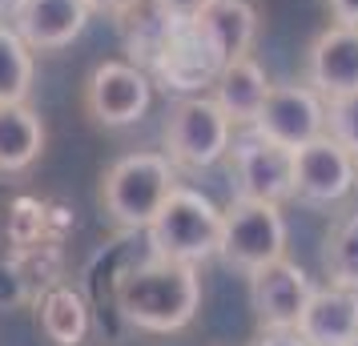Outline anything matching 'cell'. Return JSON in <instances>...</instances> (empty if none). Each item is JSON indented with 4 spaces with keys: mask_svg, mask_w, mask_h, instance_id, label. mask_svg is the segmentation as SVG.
<instances>
[{
    "mask_svg": "<svg viewBox=\"0 0 358 346\" xmlns=\"http://www.w3.org/2000/svg\"><path fill=\"white\" fill-rule=\"evenodd\" d=\"M36 77V52L20 41L13 24L0 20V105L8 101H29Z\"/></svg>",
    "mask_w": 358,
    "mask_h": 346,
    "instance_id": "19",
    "label": "cell"
},
{
    "mask_svg": "<svg viewBox=\"0 0 358 346\" xmlns=\"http://www.w3.org/2000/svg\"><path fill=\"white\" fill-rule=\"evenodd\" d=\"M346 346H358V334H355V338H350V343H346Z\"/></svg>",
    "mask_w": 358,
    "mask_h": 346,
    "instance_id": "28",
    "label": "cell"
},
{
    "mask_svg": "<svg viewBox=\"0 0 358 346\" xmlns=\"http://www.w3.org/2000/svg\"><path fill=\"white\" fill-rule=\"evenodd\" d=\"M234 125L217 109V101L197 93V97H178V105L165 117V157L173 169H210L229 153Z\"/></svg>",
    "mask_w": 358,
    "mask_h": 346,
    "instance_id": "5",
    "label": "cell"
},
{
    "mask_svg": "<svg viewBox=\"0 0 358 346\" xmlns=\"http://www.w3.org/2000/svg\"><path fill=\"white\" fill-rule=\"evenodd\" d=\"M229 173L238 182V198L282 201L294 198V149L266 141L262 133L245 129L238 141H229Z\"/></svg>",
    "mask_w": 358,
    "mask_h": 346,
    "instance_id": "8",
    "label": "cell"
},
{
    "mask_svg": "<svg viewBox=\"0 0 358 346\" xmlns=\"http://www.w3.org/2000/svg\"><path fill=\"white\" fill-rule=\"evenodd\" d=\"M153 105V77L133 61H101L85 81V113L105 129L137 125Z\"/></svg>",
    "mask_w": 358,
    "mask_h": 346,
    "instance_id": "7",
    "label": "cell"
},
{
    "mask_svg": "<svg viewBox=\"0 0 358 346\" xmlns=\"http://www.w3.org/2000/svg\"><path fill=\"white\" fill-rule=\"evenodd\" d=\"M266 93H270V77L250 52L245 57H229L222 65V73H217V81L210 85V97L217 101V109L229 117L234 129H250V121L258 117Z\"/></svg>",
    "mask_w": 358,
    "mask_h": 346,
    "instance_id": "15",
    "label": "cell"
},
{
    "mask_svg": "<svg viewBox=\"0 0 358 346\" xmlns=\"http://www.w3.org/2000/svg\"><path fill=\"white\" fill-rule=\"evenodd\" d=\"M13 4H17V0H0V8H13Z\"/></svg>",
    "mask_w": 358,
    "mask_h": 346,
    "instance_id": "26",
    "label": "cell"
},
{
    "mask_svg": "<svg viewBox=\"0 0 358 346\" xmlns=\"http://www.w3.org/2000/svg\"><path fill=\"white\" fill-rule=\"evenodd\" d=\"M113 302L117 314L145 334H181L201 310V274L197 266L149 254L145 262L117 274Z\"/></svg>",
    "mask_w": 358,
    "mask_h": 346,
    "instance_id": "1",
    "label": "cell"
},
{
    "mask_svg": "<svg viewBox=\"0 0 358 346\" xmlns=\"http://www.w3.org/2000/svg\"><path fill=\"white\" fill-rule=\"evenodd\" d=\"M245 278H250V310H254L262 330H294L298 326L302 306L314 294V282H310V274L302 266L282 254L274 262L250 270Z\"/></svg>",
    "mask_w": 358,
    "mask_h": 346,
    "instance_id": "11",
    "label": "cell"
},
{
    "mask_svg": "<svg viewBox=\"0 0 358 346\" xmlns=\"http://www.w3.org/2000/svg\"><path fill=\"white\" fill-rule=\"evenodd\" d=\"M294 330L306 338V346H346L358 334V290L314 286Z\"/></svg>",
    "mask_w": 358,
    "mask_h": 346,
    "instance_id": "14",
    "label": "cell"
},
{
    "mask_svg": "<svg viewBox=\"0 0 358 346\" xmlns=\"http://www.w3.org/2000/svg\"><path fill=\"white\" fill-rule=\"evenodd\" d=\"M178 185V169L165 153H125L101 178V206L121 230H145Z\"/></svg>",
    "mask_w": 358,
    "mask_h": 346,
    "instance_id": "3",
    "label": "cell"
},
{
    "mask_svg": "<svg viewBox=\"0 0 358 346\" xmlns=\"http://www.w3.org/2000/svg\"><path fill=\"white\" fill-rule=\"evenodd\" d=\"M149 254L165 262L181 266H201L217 258V238H222V210L213 206L201 189L178 185L165 206L153 214L145 226Z\"/></svg>",
    "mask_w": 358,
    "mask_h": 346,
    "instance_id": "2",
    "label": "cell"
},
{
    "mask_svg": "<svg viewBox=\"0 0 358 346\" xmlns=\"http://www.w3.org/2000/svg\"><path fill=\"white\" fill-rule=\"evenodd\" d=\"M355 189H358V157H355Z\"/></svg>",
    "mask_w": 358,
    "mask_h": 346,
    "instance_id": "27",
    "label": "cell"
},
{
    "mask_svg": "<svg viewBox=\"0 0 358 346\" xmlns=\"http://www.w3.org/2000/svg\"><path fill=\"white\" fill-rule=\"evenodd\" d=\"M153 4H157V8H165L169 17H194L206 0H153Z\"/></svg>",
    "mask_w": 358,
    "mask_h": 346,
    "instance_id": "24",
    "label": "cell"
},
{
    "mask_svg": "<svg viewBox=\"0 0 358 346\" xmlns=\"http://www.w3.org/2000/svg\"><path fill=\"white\" fill-rule=\"evenodd\" d=\"M254 346H306V338L298 330H262Z\"/></svg>",
    "mask_w": 358,
    "mask_h": 346,
    "instance_id": "22",
    "label": "cell"
},
{
    "mask_svg": "<svg viewBox=\"0 0 358 346\" xmlns=\"http://www.w3.org/2000/svg\"><path fill=\"white\" fill-rule=\"evenodd\" d=\"M306 85L322 101L358 93V24H330L306 52Z\"/></svg>",
    "mask_w": 358,
    "mask_h": 346,
    "instance_id": "13",
    "label": "cell"
},
{
    "mask_svg": "<svg viewBox=\"0 0 358 346\" xmlns=\"http://www.w3.org/2000/svg\"><path fill=\"white\" fill-rule=\"evenodd\" d=\"M194 24L206 33L217 57H245L254 49V36H258V13L250 0H206L194 13Z\"/></svg>",
    "mask_w": 358,
    "mask_h": 346,
    "instance_id": "16",
    "label": "cell"
},
{
    "mask_svg": "<svg viewBox=\"0 0 358 346\" xmlns=\"http://www.w3.org/2000/svg\"><path fill=\"white\" fill-rule=\"evenodd\" d=\"M326 137H334L342 149H350L358 157V93L326 101Z\"/></svg>",
    "mask_w": 358,
    "mask_h": 346,
    "instance_id": "21",
    "label": "cell"
},
{
    "mask_svg": "<svg viewBox=\"0 0 358 346\" xmlns=\"http://www.w3.org/2000/svg\"><path fill=\"white\" fill-rule=\"evenodd\" d=\"M222 65L226 61L217 57V49H213L210 41H206V33L194 24V17H173L162 52L153 57V65L145 73L162 85L165 93L197 97V93H206L217 81Z\"/></svg>",
    "mask_w": 358,
    "mask_h": 346,
    "instance_id": "6",
    "label": "cell"
},
{
    "mask_svg": "<svg viewBox=\"0 0 358 346\" xmlns=\"http://www.w3.org/2000/svg\"><path fill=\"white\" fill-rule=\"evenodd\" d=\"M36 326L52 346H85L89 338V306L77 290L52 286L36 302Z\"/></svg>",
    "mask_w": 358,
    "mask_h": 346,
    "instance_id": "18",
    "label": "cell"
},
{
    "mask_svg": "<svg viewBox=\"0 0 358 346\" xmlns=\"http://www.w3.org/2000/svg\"><path fill=\"white\" fill-rule=\"evenodd\" d=\"M322 270L330 286L358 290V214H346L330 226L322 242Z\"/></svg>",
    "mask_w": 358,
    "mask_h": 346,
    "instance_id": "20",
    "label": "cell"
},
{
    "mask_svg": "<svg viewBox=\"0 0 358 346\" xmlns=\"http://www.w3.org/2000/svg\"><path fill=\"white\" fill-rule=\"evenodd\" d=\"M93 13H105V17H121V13H129L137 0H85Z\"/></svg>",
    "mask_w": 358,
    "mask_h": 346,
    "instance_id": "25",
    "label": "cell"
},
{
    "mask_svg": "<svg viewBox=\"0 0 358 346\" xmlns=\"http://www.w3.org/2000/svg\"><path fill=\"white\" fill-rule=\"evenodd\" d=\"M250 129L262 133L266 141L286 149H298L326 133V101L302 85H270V93L262 101L258 117L250 121Z\"/></svg>",
    "mask_w": 358,
    "mask_h": 346,
    "instance_id": "10",
    "label": "cell"
},
{
    "mask_svg": "<svg viewBox=\"0 0 358 346\" xmlns=\"http://www.w3.org/2000/svg\"><path fill=\"white\" fill-rule=\"evenodd\" d=\"M290 230L282 206L274 201H254V198H234L222 210V238H217V258L229 270H258V266L274 262L286 254Z\"/></svg>",
    "mask_w": 358,
    "mask_h": 346,
    "instance_id": "4",
    "label": "cell"
},
{
    "mask_svg": "<svg viewBox=\"0 0 358 346\" xmlns=\"http://www.w3.org/2000/svg\"><path fill=\"white\" fill-rule=\"evenodd\" d=\"M334 24H358V0H326Z\"/></svg>",
    "mask_w": 358,
    "mask_h": 346,
    "instance_id": "23",
    "label": "cell"
},
{
    "mask_svg": "<svg viewBox=\"0 0 358 346\" xmlns=\"http://www.w3.org/2000/svg\"><path fill=\"white\" fill-rule=\"evenodd\" d=\"M8 13H13V29L33 52L69 49L93 17L85 0H17Z\"/></svg>",
    "mask_w": 358,
    "mask_h": 346,
    "instance_id": "12",
    "label": "cell"
},
{
    "mask_svg": "<svg viewBox=\"0 0 358 346\" xmlns=\"http://www.w3.org/2000/svg\"><path fill=\"white\" fill-rule=\"evenodd\" d=\"M355 194V153L334 137L318 133L314 141L294 149V198L330 210Z\"/></svg>",
    "mask_w": 358,
    "mask_h": 346,
    "instance_id": "9",
    "label": "cell"
},
{
    "mask_svg": "<svg viewBox=\"0 0 358 346\" xmlns=\"http://www.w3.org/2000/svg\"><path fill=\"white\" fill-rule=\"evenodd\" d=\"M45 153V121L29 101L0 105V173L13 178L33 169Z\"/></svg>",
    "mask_w": 358,
    "mask_h": 346,
    "instance_id": "17",
    "label": "cell"
}]
</instances>
